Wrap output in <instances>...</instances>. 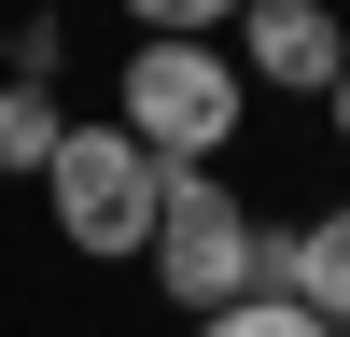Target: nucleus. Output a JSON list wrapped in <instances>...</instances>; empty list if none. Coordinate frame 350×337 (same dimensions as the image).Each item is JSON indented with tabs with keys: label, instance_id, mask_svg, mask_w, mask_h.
<instances>
[{
	"label": "nucleus",
	"instance_id": "nucleus-3",
	"mask_svg": "<svg viewBox=\"0 0 350 337\" xmlns=\"http://www.w3.org/2000/svg\"><path fill=\"white\" fill-rule=\"evenodd\" d=\"M140 267L168 281V309L211 323V309H239L252 281H267V225L224 197V168H168V211H154V253H140Z\"/></svg>",
	"mask_w": 350,
	"mask_h": 337
},
{
	"label": "nucleus",
	"instance_id": "nucleus-6",
	"mask_svg": "<svg viewBox=\"0 0 350 337\" xmlns=\"http://www.w3.org/2000/svg\"><path fill=\"white\" fill-rule=\"evenodd\" d=\"M56 140H70L56 84H14V71H0V168H28V183H42V168H56Z\"/></svg>",
	"mask_w": 350,
	"mask_h": 337
},
{
	"label": "nucleus",
	"instance_id": "nucleus-9",
	"mask_svg": "<svg viewBox=\"0 0 350 337\" xmlns=\"http://www.w3.org/2000/svg\"><path fill=\"white\" fill-rule=\"evenodd\" d=\"M56 56H70V28H56V14H28V28H14V84H56Z\"/></svg>",
	"mask_w": 350,
	"mask_h": 337
},
{
	"label": "nucleus",
	"instance_id": "nucleus-8",
	"mask_svg": "<svg viewBox=\"0 0 350 337\" xmlns=\"http://www.w3.org/2000/svg\"><path fill=\"white\" fill-rule=\"evenodd\" d=\"M126 14H140V42H224L252 0H126Z\"/></svg>",
	"mask_w": 350,
	"mask_h": 337
},
{
	"label": "nucleus",
	"instance_id": "nucleus-7",
	"mask_svg": "<svg viewBox=\"0 0 350 337\" xmlns=\"http://www.w3.org/2000/svg\"><path fill=\"white\" fill-rule=\"evenodd\" d=\"M196 337H336V323H323L308 295H267V281H252V295H239V309H211Z\"/></svg>",
	"mask_w": 350,
	"mask_h": 337
},
{
	"label": "nucleus",
	"instance_id": "nucleus-5",
	"mask_svg": "<svg viewBox=\"0 0 350 337\" xmlns=\"http://www.w3.org/2000/svg\"><path fill=\"white\" fill-rule=\"evenodd\" d=\"M267 295H308L323 323H350V197L308 211L295 239H267Z\"/></svg>",
	"mask_w": 350,
	"mask_h": 337
},
{
	"label": "nucleus",
	"instance_id": "nucleus-10",
	"mask_svg": "<svg viewBox=\"0 0 350 337\" xmlns=\"http://www.w3.org/2000/svg\"><path fill=\"white\" fill-rule=\"evenodd\" d=\"M323 112H336V140H350V71H336V99H323Z\"/></svg>",
	"mask_w": 350,
	"mask_h": 337
},
{
	"label": "nucleus",
	"instance_id": "nucleus-11",
	"mask_svg": "<svg viewBox=\"0 0 350 337\" xmlns=\"http://www.w3.org/2000/svg\"><path fill=\"white\" fill-rule=\"evenodd\" d=\"M336 337H350V323H336Z\"/></svg>",
	"mask_w": 350,
	"mask_h": 337
},
{
	"label": "nucleus",
	"instance_id": "nucleus-1",
	"mask_svg": "<svg viewBox=\"0 0 350 337\" xmlns=\"http://www.w3.org/2000/svg\"><path fill=\"white\" fill-rule=\"evenodd\" d=\"M239 112H252V71L224 42H140L126 71H112V127H126L154 168H224Z\"/></svg>",
	"mask_w": 350,
	"mask_h": 337
},
{
	"label": "nucleus",
	"instance_id": "nucleus-4",
	"mask_svg": "<svg viewBox=\"0 0 350 337\" xmlns=\"http://www.w3.org/2000/svg\"><path fill=\"white\" fill-rule=\"evenodd\" d=\"M239 71L252 84H295V99H336V71H350L336 0H252L239 14Z\"/></svg>",
	"mask_w": 350,
	"mask_h": 337
},
{
	"label": "nucleus",
	"instance_id": "nucleus-2",
	"mask_svg": "<svg viewBox=\"0 0 350 337\" xmlns=\"http://www.w3.org/2000/svg\"><path fill=\"white\" fill-rule=\"evenodd\" d=\"M42 211H56V239H70L84 267H126V253H154L168 168L140 155L112 112H70V140H56V168H42Z\"/></svg>",
	"mask_w": 350,
	"mask_h": 337
}]
</instances>
